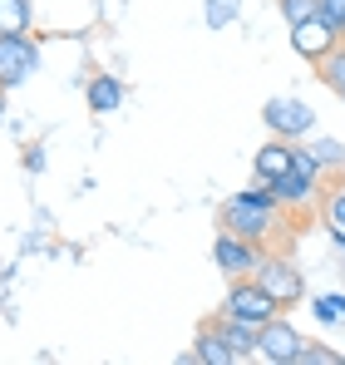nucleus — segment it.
<instances>
[{
  "mask_svg": "<svg viewBox=\"0 0 345 365\" xmlns=\"http://www.w3.org/2000/svg\"><path fill=\"white\" fill-rule=\"evenodd\" d=\"M217 227H227V232H237V237H247V242L257 247H282L296 232L291 227V212L277 202V197H252L247 187L242 192H232V197H222V207H217Z\"/></svg>",
  "mask_w": 345,
  "mask_h": 365,
  "instance_id": "obj_1",
  "label": "nucleus"
},
{
  "mask_svg": "<svg viewBox=\"0 0 345 365\" xmlns=\"http://www.w3.org/2000/svg\"><path fill=\"white\" fill-rule=\"evenodd\" d=\"M217 316H232V321H242V326L262 331L272 316H282V306L267 297V287H262L257 277H232V282H227V297H222V311H217Z\"/></svg>",
  "mask_w": 345,
  "mask_h": 365,
  "instance_id": "obj_2",
  "label": "nucleus"
},
{
  "mask_svg": "<svg viewBox=\"0 0 345 365\" xmlns=\"http://www.w3.org/2000/svg\"><path fill=\"white\" fill-rule=\"evenodd\" d=\"M252 277H257V282L267 287V297L282 306V311H291V306L306 302V272H301V267L291 262L282 247H272V252L262 257V267H257Z\"/></svg>",
  "mask_w": 345,
  "mask_h": 365,
  "instance_id": "obj_3",
  "label": "nucleus"
},
{
  "mask_svg": "<svg viewBox=\"0 0 345 365\" xmlns=\"http://www.w3.org/2000/svg\"><path fill=\"white\" fill-rule=\"evenodd\" d=\"M35 69H40V35L35 30L30 35H0V89L5 94L30 84Z\"/></svg>",
  "mask_w": 345,
  "mask_h": 365,
  "instance_id": "obj_4",
  "label": "nucleus"
},
{
  "mask_svg": "<svg viewBox=\"0 0 345 365\" xmlns=\"http://www.w3.org/2000/svg\"><path fill=\"white\" fill-rule=\"evenodd\" d=\"M262 123H267V133L272 138H287V143H301V138H311L316 133V109L306 104V99H267V109H262Z\"/></svg>",
  "mask_w": 345,
  "mask_h": 365,
  "instance_id": "obj_5",
  "label": "nucleus"
},
{
  "mask_svg": "<svg viewBox=\"0 0 345 365\" xmlns=\"http://www.w3.org/2000/svg\"><path fill=\"white\" fill-rule=\"evenodd\" d=\"M301 346H306V336L287 321V311L272 316V321L257 331V361H267V365H296Z\"/></svg>",
  "mask_w": 345,
  "mask_h": 365,
  "instance_id": "obj_6",
  "label": "nucleus"
},
{
  "mask_svg": "<svg viewBox=\"0 0 345 365\" xmlns=\"http://www.w3.org/2000/svg\"><path fill=\"white\" fill-rule=\"evenodd\" d=\"M262 257H267V247L247 242V237H237L227 227H217V237H212V262L222 267V277H252L257 267H262Z\"/></svg>",
  "mask_w": 345,
  "mask_h": 365,
  "instance_id": "obj_7",
  "label": "nucleus"
},
{
  "mask_svg": "<svg viewBox=\"0 0 345 365\" xmlns=\"http://www.w3.org/2000/svg\"><path fill=\"white\" fill-rule=\"evenodd\" d=\"M287 30H291V50H296L306 64H321L326 55H331V45L341 40L321 15H311V20H301V25H287Z\"/></svg>",
  "mask_w": 345,
  "mask_h": 365,
  "instance_id": "obj_8",
  "label": "nucleus"
},
{
  "mask_svg": "<svg viewBox=\"0 0 345 365\" xmlns=\"http://www.w3.org/2000/svg\"><path fill=\"white\" fill-rule=\"evenodd\" d=\"M272 192H277V202L296 217V212L321 207V192H326V187H321V182H311L306 173H296V168H287L282 178H272Z\"/></svg>",
  "mask_w": 345,
  "mask_h": 365,
  "instance_id": "obj_9",
  "label": "nucleus"
},
{
  "mask_svg": "<svg viewBox=\"0 0 345 365\" xmlns=\"http://www.w3.org/2000/svg\"><path fill=\"white\" fill-rule=\"evenodd\" d=\"M123 99H128V84H123L118 74H109V69H94V74L84 79V104H89L99 119H104V114H118Z\"/></svg>",
  "mask_w": 345,
  "mask_h": 365,
  "instance_id": "obj_10",
  "label": "nucleus"
},
{
  "mask_svg": "<svg viewBox=\"0 0 345 365\" xmlns=\"http://www.w3.org/2000/svg\"><path fill=\"white\" fill-rule=\"evenodd\" d=\"M177 361L182 365H232V351H227V341H222V331H217V321H202L197 336H192V346Z\"/></svg>",
  "mask_w": 345,
  "mask_h": 365,
  "instance_id": "obj_11",
  "label": "nucleus"
},
{
  "mask_svg": "<svg viewBox=\"0 0 345 365\" xmlns=\"http://www.w3.org/2000/svg\"><path fill=\"white\" fill-rule=\"evenodd\" d=\"M287 168H291V143H287V138H267V143L252 153V173H257L262 182L282 178Z\"/></svg>",
  "mask_w": 345,
  "mask_h": 365,
  "instance_id": "obj_12",
  "label": "nucleus"
},
{
  "mask_svg": "<svg viewBox=\"0 0 345 365\" xmlns=\"http://www.w3.org/2000/svg\"><path fill=\"white\" fill-rule=\"evenodd\" d=\"M212 321H217V331H222V341H227L232 365L257 361V331H252V326H242V321H232V316H212Z\"/></svg>",
  "mask_w": 345,
  "mask_h": 365,
  "instance_id": "obj_13",
  "label": "nucleus"
},
{
  "mask_svg": "<svg viewBox=\"0 0 345 365\" xmlns=\"http://www.w3.org/2000/svg\"><path fill=\"white\" fill-rule=\"evenodd\" d=\"M321 217H326L331 242L345 252V187L341 182H331V192H321Z\"/></svg>",
  "mask_w": 345,
  "mask_h": 365,
  "instance_id": "obj_14",
  "label": "nucleus"
},
{
  "mask_svg": "<svg viewBox=\"0 0 345 365\" xmlns=\"http://www.w3.org/2000/svg\"><path fill=\"white\" fill-rule=\"evenodd\" d=\"M311 153H316V163L326 168V173H345V143L341 138H331V133H311V138H301Z\"/></svg>",
  "mask_w": 345,
  "mask_h": 365,
  "instance_id": "obj_15",
  "label": "nucleus"
},
{
  "mask_svg": "<svg viewBox=\"0 0 345 365\" xmlns=\"http://www.w3.org/2000/svg\"><path fill=\"white\" fill-rule=\"evenodd\" d=\"M316 79H321L326 89H336V94L345 89V40H336V45H331V55L316 64Z\"/></svg>",
  "mask_w": 345,
  "mask_h": 365,
  "instance_id": "obj_16",
  "label": "nucleus"
},
{
  "mask_svg": "<svg viewBox=\"0 0 345 365\" xmlns=\"http://www.w3.org/2000/svg\"><path fill=\"white\" fill-rule=\"evenodd\" d=\"M311 311H316L321 326H345V292H321V297H311Z\"/></svg>",
  "mask_w": 345,
  "mask_h": 365,
  "instance_id": "obj_17",
  "label": "nucleus"
},
{
  "mask_svg": "<svg viewBox=\"0 0 345 365\" xmlns=\"http://www.w3.org/2000/svg\"><path fill=\"white\" fill-rule=\"evenodd\" d=\"M237 15H242V0H202L207 30H227V25H237Z\"/></svg>",
  "mask_w": 345,
  "mask_h": 365,
  "instance_id": "obj_18",
  "label": "nucleus"
},
{
  "mask_svg": "<svg viewBox=\"0 0 345 365\" xmlns=\"http://www.w3.org/2000/svg\"><path fill=\"white\" fill-rule=\"evenodd\" d=\"M291 168H296V173H306L311 182H321V187H326V168L316 163V153H311L306 143H291Z\"/></svg>",
  "mask_w": 345,
  "mask_h": 365,
  "instance_id": "obj_19",
  "label": "nucleus"
},
{
  "mask_svg": "<svg viewBox=\"0 0 345 365\" xmlns=\"http://www.w3.org/2000/svg\"><path fill=\"white\" fill-rule=\"evenodd\" d=\"M296 365H341V351H331V346H321V341H306L301 356H296Z\"/></svg>",
  "mask_w": 345,
  "mask_h": 365,
  "instance_id": "obj_20",
  "label": "nucleus"
},
{
  "mask_svg": "<svg viewBox=\"0 0 345 365\" xmlns=\"http://www.w3.org/2000/svg\"><path fill=\"white\" fill-rule=\"evenodd\" d=\"M316 5H321V0H277V10H282V20H287V25L311 20V15H316Z\"/></svg>",
  "mask_w": 345,
  "mask_h": 365,
  "instance_id": "obj_21",
  "label": "nucleus"
},
{
  "mask_svg": "<svg viewBox=\"0 0 345 365\" xmlns=\"http://www.w3.org/2000/svg\"><path fill=\"white\" fill-rule=\"evenodd\" d=\"M316 15H321V20H326V25L345 40V0H321V5H316Z\"/></svg>",
  "mask_w": 345,
  "mask_h": 365,
  "instance_id": "obj_22",
  "label": "nucleus"
},
{
  "mask_svg": "<svg viewBox=\"0 0 345 365\" xmlns=\"http://www.w3.org/2000/svg\"><path fill=\"white\" fill-rule=\"evenodd\" d=\"M45 163H50V158H45V148H40V143H30V148H25V168H30V173H45Z\"/></svg>",
  "mask_w": 345,
  "mask_h": 365,
  "instance_id": "obj_23",
  "label": "nucleus"
},
{
  "mask_svg": "<svg viewBox=\"0 0 345 365\" xmlns=\"http://www.w3.org/2000/svg\"><path fill=\"white\" fill-rule=\"evenodd\" d=\"M0 123H5V89H0Z\"/></svg>",
  "mask_w": 345,
  "mask_h": 365,
  "instance_id": "obj_24",
  "label": "nucleus"
},
{
  "mask_svg": "<svg viewBox=\"0 0 345 365\" xmlns=\"http://www.w3.org/2000/svg\"><path fill=\"white\" fill-rule=\"evenodd\" d=\"M336 182H341V187H345V173H336Z\"/></svg>",
  "mask_w": 345,
  "mask_h": 365,
  "instance_id": "obj_25",
  "label": "nucleus"
},
{
  "mask_svg": "<svg viewBox=\"0 0 345 365\" xmlns=\"http://www.w3.org/2000/svg\"><path fill=\"white\" fill-rule=\"evenodd\" d=\"M341 99H345V89H341Z\"/></svg>",
  "mask_w": 345,
  "mask_h": 365,
  "instance_id": "obj_26",
  "label": "nucleus"
}]
</instances>
